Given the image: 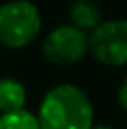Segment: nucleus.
Listing matches in <instances>:
<instances>
[{
	"label": "nucleus",
	"mask_w": 127,
	"mask_h": 129,
	"mask_svg": "<svg viewBox=\"0 0 127 129\" xmlns=\"http://www.w3.org/2000/svg\"><path fill=\"white\" fill-rule=\"evenodd\" d=\"M41 129H92L94 105L75 84H58L43 95L37 109Z\"/></svg>",
	"instance_id": "1"
},
{
	"label": "nucleus",
	"mask_w": 127,
	"mask_h": 129,
	"mask_svg": "<svg viewBox=\"0 0 127 129\" xmlns=\"http://www.w3.org/2000/svg\"><path fill=\"white\" fill-rule=\"evenodd\" d=\"M41 32V13L30 0H10L0 6V45L24 49Z\"/></svg>",
	"instance_id": "2"
},
{
	"label": "nucleus",
	"mask_w": 127,
	"mask_h": 129,
	"mask_svg": "<svg viewBox=\"0 0 127 129\" xmlns=\"http://www.w3.org/2000/svg\"><path fill=\"white\" fill-rule=\"evenodd\" d=\"M41 52L45 60L56 68L75 66L90 52L88 34L71 24H60L45 36Z\"/></svg>",
	"instance_id": "3"
},
{
	"label": "nucleus",
	"mask_w": 127,
	"mask_h": 129,
	"mask_svg": "<svg viewBox=\"0 0 127 129\" xmlns=\"http://www.w3.org/2000/svg\"><path fill=\"white\" fill-rule=\"evenodd\" d=\"M90 54L107 68L127 66V21L108 19L103 21L88 36Z\"/></svg>",
	"instance_id": "4"
},
{
	"label": "nucleus",
	"mask_w": 127,
	"mask_h": 129,
	"mask_svg": "<svg viewBox=\"0 0 127 129\" xmlns=\"http://www.w3.org/2000/svg\"><path fill=\"white\" fill-rule=\"evenodd\" d=\"M69 21L71 26L90 36L103 23V13L99 4L94 0H75L69 8Z\"/></svg>",
	"instance_id": "5"
},
{
	"label": "nucleus",
	"mask_w": 127,
	"mask_h": 129,
	"mask_svg": "<svg viewBox=\"0 0 127 129\" xmlns=\"http://www.w3.org/2000/svg\"><path fill=\"white\" fill-rule=\"evenodd\" d=\"M26 105V88L13 77L0 79V112L10 114L23 110Z\"/></svg>",
	"instance_id": "6"
},
{
	"label": "nucleus",
	"mask_w": 127,
	"mask_h": 129,
	"mask_svg": "<svg viewBox=\"0 0 127 129\" xmlns=\"http://www.w3.org/2000/svg\"><path fill=\"white\" fill-rule=\"evenodd\" d=\"M0 129H41L37 116L30 110H17L10 114H0Z\"/></svg>",
	"instance_id": "7"
},
{
	"label": "nucleus",
	"mask_w": 127,
	"mask_h": 129,
	"mask_svg": "<svg viewBox=\"0 0 127 129\" xmlns=\"http://www.w3.org/2000/svg\"><path fill=\"white\" fill-rule=\"evenodd\" d=\"M118 103H120V107L127 112V77L123 79V82L118 88Z\"/></svg>",
	"instance_id": "8"
},
{
	"label": "nucleus",
	"mask_w": 127,
	"mask_h": 129,
	"mask_svg": "<svg viewBox=\"0 0 127 129\" xmlns=\"http://www.w3.org/2000/svg\"><path fill=\"white\" fill-rule=\"evenodd\" d=\"M92 129H114L112 125H94Z\"/></svg>",
	"instance_id": "9"
}]
</instances>
